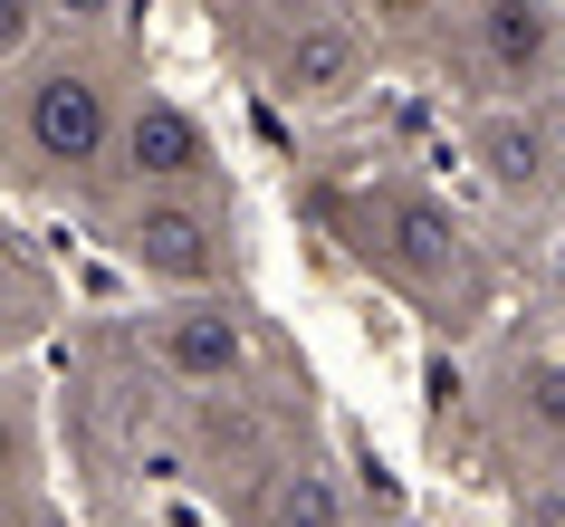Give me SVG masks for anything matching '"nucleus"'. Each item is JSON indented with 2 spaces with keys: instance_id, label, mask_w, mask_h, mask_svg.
Wrapping results in <instances>:
<instances>
[{
  "instance_id": "3",
  "label": "nucleus",
  "mask_w": 565,
  "mask_h": 527,
  "mask_svg": "<svg viewBox=\"0 0 565 527\" xmlns=\"http://www.w3.org/2000/svg\"><path fill=\"white\" fill-rule=\"evenodd\" d=\"M106 250L163 297H231L239 288V221L221 192H125L106 211Z\"/></svg>"
},
{
  "instance_id": "18",
  "label": "nucleus",
  "mask_w": 565,
  "mask_h": 527,
  "mask_svg": "<svg viewBox=\"0 0 565 527\" xmlns=\"http://www.w3.org/2000/svg\"><path fill=\"white\" fill-rule=\"evenodd\" d=\"M345 10H355V0H345Z\"/></svg>"
},
{
  "instance_id": "8",
  "label": "nucleus",
  "mask_w": 565,
  "mask_h": 527,
  "mask_svg": "<svg viewBox=\"0 0 565 527\" xmlns=\"http://www.w3.org/2000/svg\"><path fill=\"white\" fill-rule=\"evenodd\" d=\"M116 182L125 192H221L231 202V164H221V135H211L182 96L145 87L125 106V135H116Z\"/></svg>"
},
{
  "instance_id": "10",
  "label": "nucleus",
  "mask_w": 565,
  "mask_h": 527,
  "mask_svg": "<svg viewBox=\"0 0 565 527\" xmlns=\"http://www.w3.org/2000/svg\"><path fill=\"white\" fill-rule=\"evenodd\" d=\"M239 527H364L355 498H345V479H335L327 461H268L259 479H249V498H239Z\"/></svg>"
},
{
  "instance_id": "14",
  "label": "nucleus",
  "mask_w": 565,
  "mask_h": 527,
  "mask_svg": "<svg viewBox=\"0 0 565 527\" xmlns=\"http://www.w3.org/2000/svg\"><path fill=\"white\" fill-rule=\"evenodd\" d=\"M39 20H58V30H116L125 0H39Z\"/></svg>"
},
{
  "instance_id": "17",
  "label": "nucleus",
  "mask_w": 565,
  "mask_h": 527,
  "mask_svg": "<svg viewBox=\"0 0 565 527\" xmlns=\"http://www.w3.org/2000/svg\"><path fill=\"white\" fill-rule=\"evenodd\" d=\"M0 527H30V518H10V508H0Z\"/></svg>"
},
{
  "instance_id": "13",
  "label": "nucleus",
  "mask_w": 565,
  "mask_h": 527,
  "mask_svg": "<svg viewBox=\"0 0 565 527\" xmlns=\"http://www.w3.org/2000/svg\"><path fill=\"white\" fill-rule=\"evenodd\" d=\"M49 30V20H39V0H0V67H20L30 59V39Z\"/></svg>"
},
{
  "instance_id": "6",
  "label": "nucleus",
  "mask_w": 565,
  "mask_h": 527,
  "mask_svg": "<svg viewBox=\"0 0 565 527\" xmlns=\"http://www.w3.org/2000/svg\"><path fill=\"white\" fill-rule=\"evenodd\" d=\"M364 77H374V39H364L355 10H288V30L268 39V59H259V87L278 106H298V116L355 106Z\"/></svg>"
},
{
  "instance_id": "11",
  "label": "nucleus",
  "mask_w": 565,
  "mask_h": 527,
  "mask_svg": "<svg viewBox=\"0 0 565 527\" xmlns=\"http://www.w3.org/2000/svg\"><path fill=\"white\" fill-rule=\"evenodd\" d=\"M39 479V393L20 375H0V489Z\"/></svg>"
},
{
  "instance_id": "2",
  "label": "nucleus",
  "mask_w": 565,
  "mask_h": 527,
  "mask_svg": "<svg viewBox=\"0 0 565 527\" xmlns=\"http://www.w3.org/2000/svg\"><path fill=\"white\" fill-rule=\"evenodd\" d=\"M335 221H345V250H355L384 288H403L413 307H431L441 326L470 317L479 297H489V268H479L470 231H460L431 192H413V182H374V192H355Z\"/></svg>"
},
{
  "instance_id": "5",
  "label": "nucleus",
  "mask_w": 565,
  "mask_h": 527,
  "mask_svg": "<svg viewBox=\"0 0 565 527\" xmlns=\"http://www.w3.org/2000/svg\"><path fill=\"white\" fill-rule=\"evenodd\" d=\"M460 154H470V173L508 211H556L565 202V106L556 96H536V106H470Z\"/></svg>"
},
{
  "instance_id": "1",
  "label": "nucleus",
  "mask_w": 565,
  "mask_h": 527,
  "mask_svg": "<svg viewBox=\"0 0 565 527\" xmlns=\"http://www.w3.org/2000/svg\"><path fill=\"white\" fill-rule=\"evenodd\" d=\"M125 106L135 96L116 87V67L67 49V59H39L20 67L10 87V145L49 192H87V182L116 173V135H125Z\"/></svg>"
},
{
  "instance_id": "12",
  "label": "nucleus",
  "mask_w": 565,
  "mask_h": 527,
  "mask_svg": "<svg viewBox=\"0 0 565 527\" xmlns=\"http://www.w3.org/2000/svg\"><path fill=\"white\" fill-rule=\"evenodd\" d=\"M355 20L374 49H413V39L450 30V0H355Z\"/></svg>"
},
{
  "instance_id": "7",
  "label": "nucleus",
  "mask_w": 565,
  "mask_h": 527,
  "mask_svg": "<svg viewBox=\"0 0 565 527\" xmlns=\"http://www.w3.org/2000/svg\"><path fill=\"white\" fill-rule=\"evenodd\" d=\"M145 355L182 393H239L259 375V326L239 297H163L145 317Z\"/></svg>"
},
{
  "instance_id": "15",
  "label": "nucleus",
  "mask_w": 565,
  "mask_h": 527,
  "mask_svg": "<svg viewBox=\"0 0 565 527\" xmlns=\"http://www.w3.org/2000/svg\"><path fill=\"white\" fill-rule=\"evenodd\" d=\"M364 527H422V518H364Z\"/></svg>"
},
{
  "instance_id": "9",
  "label": "nucleus",
  "mask_w": 565,
  "mask_h": 527,
  "mask_svg": "<svg viewBox=\"0 0 565 527\" xmlns=\"http://www.w3.org/2000/svg\"><path fill=\"white\" fill-rule=\"evenodd\" d=\"M499 422H508V441H518L527 461L565 470V346L508 355V375H499Z\"/></svg>"
},
{
  "instance_id": "16",
  "label": "nucleus",
  "mask_w": 565,
  "mask_h": 527,
  "mask_svg": "<svg viewBox=\"0 0 565 527\" xmlns=\"http://www.w3.org/2000/svg\"><path fill=\"white\" fill-rule=\"evenodd\" d=\"M0 278H10V240H0Z\"/></svg>"
},
{
  "instance_id": "4",
  "label": "nucleus",
  "mask_w": 565,
  "mask_h": 527,
  "mask_svg": "<svg viewBox=\"0 0 565 527\" xmlns=\"http://www.w3.org/2000/svg\"><path fill=\"white\" fill-rule=\"evenodd\" d=\"M460 77L479 106H536L565 87V10L556 0H450Z\"/></svg>"
}]
</instances>
